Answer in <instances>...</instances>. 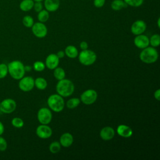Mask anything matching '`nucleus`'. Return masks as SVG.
Segmentation results:
<instances>
[{
	"instance_id": "f257e3e1",
	"label": "nucleus",
	"mask_w": 160,
	"mask_h": 160,
	"mask_svg": "<svg viewBox=\"0 0 160 160\" xmlns=\"http://www.w3.org/2000/svg\"><path fill=\"white\" fill-rule=\"evenodd\" d=\"M56 89L59 95L62 97L70 96L74 91V85L73 82L68 79H62L58 81Z\"/></svg>"
},
{
	"instance_id": "f03ea898",
	"label": "nucleus",
	"mask_w": 160,
	"mask_h": 160,
	"mask_svg": "<svg viewBox=\"0 0 160 160\" xmlns=\"http://www.w3.org/2000/svg\"><path fill=\"white\" fill-rule=\"evenodd\" d=\"M8 73L14 79L19 80L25 74L24 66L20 61L15 60L8 64Z\"/></svg>"
},
{
	"instance_id": "7ed1b4c3",
	"label": "nucleus",
	"mask_w": 160,
	"mask_h": 160,
	"mask_svg": "<svg viewBox=\"0 0 160 160\" xmlns=\"http://www.w3.org/2000/svg\"><path fill=\"white\" fill-rule=\"evenodd\" d=\"M139 58L144 63H154L158 59V52L155 48L148 46L142 49L139 54Z\"/></svg>"
},
{
	"instance_id": "20e7f679",
	"label": "nucleus",
	"mask_w": 160,
	"mask_h": 160,
	"mask_svg": "<svg viewBox=\"0 0 160 160\" xmlns=\"http://www.w3.org/2000/svg\"><path fill=\"white\" fill-rule=\"evenodd\" d=\"M47 104L52 111L56 112L62 111L64 108V101L62 96L58 94H51L47 100Z\"/></svg>"
},
{
	"instance_id": "39448f33",
	"label": "nucleus",
	"mask_w": 160,
	"mask_h": 160,
	"mask_svg": "<svg viewBox=\"0 0 160 160\" xmlns=\"http://www.w3.org/2000/svg\"><path fill=\"white\" fill-rule=\"evenodd\" d=\"M97 58L96 54L92 50L85 49L82 50L78 54L79 61L81 64L84 66H90L93 64Z\"/></svg>"
},
{
	"instance_id": "423d86ee",
	"label": "nucleus",
	"mask_w": 160,
	"mask_h": 160,
	"mask_svg": "<svg viewBox=\"0 0 160 160\" xmlns=\"http://www.w3.org/2000/svg\"><path fill=\"white\" fill-rule=\"evenodd\" d=\"M98 98L97 92L92 89L84 91L80 97V101L86 105H90L95 102Z\"/></svg>"
},
{
	"instance_id": "0eeeda50",
	"label": "nucleus",
	"mask_w": 160,
	"mask_h": 160,
	"mask_svg": "<svg viewBox=\"0 0 160 160\" xmlns=\"http://www.w3.org/2000/svg\"><path fill=\"white\" fill-rule=\"evenodd\" d=\"M37 117L41 124H48L52 120V113L48 108H41L38 112Z\"/></svg>"
},
{
	"instance_id": "6e6552de",
	"label": "nucleus",
	"mask_w": 160,
	"mask_h": 160,
	"mask_svg": "<svg viewBox=\"0 0 160 160\" xmlns=\"http://www.w3.org/2000/svg\"><path fill=\"white\" fill-rule=\"evenodd\" d=\"M34 87V79L31 76L22 77L19 79V88L24 92H29Z\"/></svg>"
},
{
	"instance_id": "1a4fd4ad",
	"label": "nucleus",
	"mask_w": 160,
	"mask_h": 160,
	"mask_svg": "<svg viewBox=\"0 0 160 160\" xmlns=\"http://www.w3.org/2000/svg\"><path fill=\"white\" fill-rule=\"evenodd\" d=\"M16 108V101L11 98H7L1 102L0 111L6 114H9L14 111Z\"/></svg>"
},
{
	"instance_id": "9d476101",
	"label": "nucleus",
	"mask_w": 160,
	"mask_h": 160,
	"mask_svg": "<svg viewBox=\"0 0 160 160\" xmlns=\"http://www.w3.org/2000/svg\"><path fill=\"white\" fill-rule=\"evenodd\" d=\"M31 28L33 34L38 38H43L47 35L48 29L43 22L39 21L35 22Z\"/></svg>"
},
{
	"instance_id": "9b49d317",
	"label": "nucleus",
	"mask_w": 160,
	"mask_h": 160,
	"mask_svg": "<svg viewBox=\"0 0 160 160\" xmlns=\"http://www.w3.org/2000/svg\"><path fill=\"white\" fill-rule=\"evenodd\" d=\"M36 135L41 139H48L52 134L51 128L47 124H41L37 127L36 130Z\"/></svg>"
},
{
	"instance_id": "f8f14e48",
	"label": "nucleus",
	"mask_w": 160,
	"mask_h": 160,
	"mask_svg": "<svg viewBox=\"0 0 160 160\" xmlns=\"http://www.w3.org/2000/svg\"><path fill=\"white\" fill-rule=\"evenodd\" d=\"M146 29V24L143 20H137L134 21L131 27V31L134 35L142 34Z\"/></svg>"
},
{
	"instance_id": "ddd939ff",
	"label": "nucleus",
	"mask_w": 160,
	"mask_h": 160,
	"mask_svg": "<svg viewBox=\"0 0 160 160\" xmlns=\"http://www.w3.org/2000/svg\"><path fill=\"white\" fill-rule=\"evenodd\" d=\"M134 44L137 48L139 49H144L149 46V39L147 36L142 34L136 35L134 39Z\"/></svg>"
},
{
	"instance_id": "4468645a",
	"label": "nucleus",
	"mask_w": 160,
	"mask_h": 160,
	"mask_svg": "<svg viewBox=\"0 0 160 160\" xmlns=\"http://www.w3.org/2000/svg\"><path fill=\"white\" fill-rule=\"evenodd\" d=\"M59 63V58L57 56L56 54H49L45 61L46 66L49 69H54L57 68Z\"/></svg>"
},
{
	"instance_id": "2eb2a0df",
	"label": "nucleus",
	"mask_w": 160,
	"mask_h": 160,
	"mask_svg": "<svg viewBox=\"0 0 160 160\" xmlns=\"http://www.w3.org/2000/svg\"><path fill=\"white\" fill-rule=\"evenodd\" d=\"M101 138L104 141H109L112 139L115 135L114 129L110 126H106L101 129L99 132Z\"/></svg>"
},
{
	"instance_id": "dca6fc26",
	"label": "nucleus",
	"mask_w": 160,
	"mask_h": 160,
	"mask_svg": "<svg viewBox=\"0 0 160 160\" xmlns=\"http://www.w3.org/2000/svg\"><path fill=\"white\" fill-rule=\"evenodd\" d=\"M116 132L118 135L123 138H129L132 135V129L126 125L120 124L117 127Z\"/></svg>"
},
{
	"instance_id": "f3484780",
	"label": "nucleus",
	"mask_w": 160,
	"mask_h": 160,
	"mask_svg": "<svg viewBox=\"0 0 160 160\" xmlns=\"http://www.w3.org/2000/svg\"><path fill=\"white\" fill-rule=\"evenodd\" d=\"M45 9L49 12L56 11L60 6V0H44Z\"/></svg>"
},
{
	"instance_id": "a211bd4d",
	"label": "nucleus",
	"mask_w": 160,
	"mask_h": 160,
	"mask_svg": "<svg viewBox=\"0 0 160 160\" xmlns=\"http://www.w3.org/2000/svg\"><path fill=\"white\" fill-rule=\"evenodd\" d=\"M59 142L61 146L64 148H68L71 146L73 142V136L69 132L63 133L59 139Z\"/></svg>"
},
{
	"instance_id": "6ab92c4d",
	"label": "nucleus",
	"mask_w": 160,
	"mask_h": 160,
	"mask_svg": "<svg viewBox=\"0 0 160 160\" xmlns=\"http://www.w3.org/2000/svg\"><path fill=\"white\" fill-rule=\"evenodd\" d=\"M64 52L65 55H66L68 58L71 59L76 58L79 54L77 48L72 45L68 46L64 50Z\"/></svg>"
},
{
	"instance_id": "aec40b11",
	"label": "nucleus",
	"mask_w": 160,
	"mask_h": 160,
	"mask_svg": "<svg viewBox=\"0 0 160 160\" xmlns=\"http://www.w3.org/2000/svg\"><path fill=\"white\" fill-rule=\"evenodd\" d=\"M127 7L128 5L123 0H113L111 4V8L114 11H119Z\"/></svg>"
},
{
	"instance_id": "412c9836",
	"label": "nucleus",
	"mask_w": 160,
	"mask_h": 160,
	"mask_svg": "<svg viewBox=\"0 0 160 160\" xmlns=\"http://www.w3.org/2000/svg\"><path fill=\"white\" fill-rule=\"evenodd\" d=\"M34 3L33 0H22L19 4V8L22 11H29L33 8Z\"/></svg>"
},
{
	"instance_id": "4be33fe9",
	"label": "nucleus",
	"mask_w": 160,
	"mask_h": 160,
	"mask_svg": "<svg viewBox=\"0 0 160 160\" xmlns=\"http://www.w3.org/2000/svg\"><path fill=\"white\" fill-rule=\"evenodd\" d=\"M48 82L46 80L43 78H37L34 80V86H36L39 90H44L47 88Z\"/></svg>"
},
{
	"instance_id": "5701e85b",
	"label": "nucleus",
	"mask_w": 160,
	"mask_h": 160,
	"mask_svg": "<svg viewBox=\"0 0 160 160\" xmlns=\"http://www.w3.org/2000/svg\"><path fill=\"white\" fill-rule=\"evenodd\" d=\"M49 18V12L46 9H42L38 14V19L41 22H46Z\"/></svg>"
},
{
	"instance_id": "b1692460",
	"label": "nucleus",
	"mask_w": 160,
	"mask_h": 160,
	"mask_svg": "<svg viewBox=\"0 0 160 160\" xmlns=\"http://www.w3.org/2000/svg\"><path fill=\"white\" fill-rule=\"evenodd\" d=\"M65 71L62 68L57 67L54 69V76L57 80L59 81L65 78Z\"/></svg>"
},
{
	"instance_id": "393cba45",
	"label": "nucleus",
	"mask_w": 160,
	"mask_h": 160,
	"mask_svg": "<svg viewBox=\"0 0 160 160\" xmlns=\"http://www.w3.org/2000/svg\"><path fill=\"white\" fill-rule=\"evenodd\" d=\"M80 102V99L78 98H72L68 100V101L66 102V106L69 109H74L79 106Z\"/></svg>"
},
{
	"instance_id": "a878e982",
	"label": "nucleus",
	"mask_w": 160,
	"mask_h": 160,
	"mask_svg": "<svg viewBox=\"0 0 160 160\" xmlns=\"http://www.w3.org/2000/svg\"><path fill=\"white\" fill-rule=\"evenodd\" d=\"M149 44L152 47H158L160 44V36L158 34H153L149 39Z\"/></svg>"
},
{
	"instance_id": "bb28decb",
	"label": "nucleus",
	"mask_w": 160,
	"mask_h": 160,
	"mask_svg": "<svg viewBox=\"0 0 160 160\" xmlns=\"http://www.w3.org/2000/svg\"><path fill=\"white\" fill-rule=\"evenodd\" d=\"M49 149L51 152L55 154L61 150V144L58 141H54L51 142L49 146Z\"/></svg>"
},
{
	"instance_id": "cd10ccee",
	"label": "nucleus",
	"mask_w": 160,
	"mask_h": 160,
	"mask_svg": "<svg viewBox=\"0 0 160 160\" xmlns=\"http://www.w3.org/2000/svg\"><path fill=\"white\" fill-rule=\"evenodd\" d=\"M128 6H130L131 7L138 8L141 6L144 0H123Z\"/></svg>"
},
{
	"instance_id": "c85d7f7f",
	"label": "nucleus",
	"mask_w": 160,
	"mask_h": 160,
	"mask_svg": "<svg viewBox=\"0 0 160 160\" xmlns=\"http://www.w3.org/2000/svg\"><path fill=\"white\" fill-rule=\"evenodd\" d=\"M34 23V19L31 16H25L22 19V24L26 28H31Z\"/></svg>"
},
{
	"instance_id": "c756f323",
	"label": "nucleus",
	"mask_w": 160,
	"mask_h": 160,
	"mask_svg": "<svg viewBox=\"0 0 160 160\" xmlns=\"http://www.w3.org/2000/svg\"><path fill=\"white\" fill-rule=\"evenodd\" d=\"M11 124L15 128H21L24 126V121L21 118L16 117L12 119Z\"/></svg>"
},
{
	"instance_id": "7c9ffc66",
	"label": "nucleus",
	"mask_w": 160,
	"mask_h": 160,
	"mask_svg": "<svg viewBox=\"0 0 160 160\" xmlns=\"http://www.w3.org/2000/svg\"><path fill=\"white\" fill-rule=\"evenodd\" d=\"M45 67H46L45 64L42 61H38L34 62V64H33L34 69L36 71H38V72L42 71L45 69Z\"/></svg>"
},
{
	"instance_id": "2f4dec72",
	"label": "nucleus",
	"mask_w": 160,
	"mask_h": 160,
	"mask_svg": "<svg viewBox=\"0 0 160 160\" xmlns=\"http://www.w3.org/2000/svg\"><path fill=\"white\" fill-rule=\"evenodd\" d=\"M8 73V65L4 63L0 64V79L5 78Z\"/></svg>"
},
{
	"instance_id": "473e14b6",
	"label": "nucleus",
	"mask_w": 160,
	"mask_h": 160,
	"mask_svg": "<svg viewBox=\"0 0 160 160\" xmlns=\"http://www.w3.org/2000/svg\"><path fill=\"white\" fill-rule=\"evenodd\" d=\"M8 147V143L6 140L0 136V151H4Z\"/></svg>"
},
{
	"instance_id": "72a5a7b5",
	"label": "nucleus",
	"mask_w": 160,
	"mask_h": 160,
	"mask_svg": "<svg viewBox=\"0 0 160 160\" xmlns=\"http://www.w3.org/2000/svg\"><path fill=\"white\" fill-rule=\"evenodd\" d=\"M42 8L43 6L41 2H34L33 8L36 12H39V11H41L42 9Z\"/></svg>"
},
{
	"instance_id": "f704fd0d",
	"label": "nucleus",
	"mask_w": 160,
	"mask_h": 160,
	"mask_svg": "<svg viewBox=\"0 0 160 160\" xmlns=\"http://www.w3.org/2000/svg\"><path fill=\"white\" fill-rule=\"evenodd\" d=\"M105 0H94L93 4L97 8H101L105 4Z\"/></svg>"
},
{
	"instance_id": "c9c22d12",
	"label": "nucleus",
	"mask_w": 160,
	"mask_h": 160,
	"mask_svg": "<svg viewBox=\"0 0 160 160\" xmlns=\"http://www.w3.org/2000/svg\"><path fill=\"white\" fill-rule=\"evenodd\" d=\"M79 47L81 50H85V49H88V44L86 41H82V42H81V43L79 44Z\"/></svg>"
},
{
	"instance_id": "e433bc0d",
	"label": "nucleus",
	"mask_w": 160,
	"mask_h": 160,
	"mask_svg": "<svg viewBox=\"0 0 160 160\" xmlns=\"http://www.w3.org/2000/svg\"><path fill=\"white\" fill-rule=\"evenodd\" d=\"M154 96L157 101L160 100V89H158L154 93Z\"/></svg>"
},
{
	"instance_id": "4c0bfd02",
	"label": "nucleus",
	"mask_w": 160,
	"mask_h": 160,
	"mask_svg": "<svg viewBox=\"0 0 160 160\" xmlns=\"http://www.w3.org/2000/svg\"><path fill=\"white\" fill-rule=\"evenodd\" d=\"M56 55H57V56H58L59 59H61V58H62L64 57V56H65V52H64V51H58V52H57Z\"/></svg>"
},
{
	"instance_id": "58836bf2",
	"label": "nucleus",
	"mask_w": 160,
	"mask_h": 160,
	"mask_svg": "<svg viewBox=\"0 0 160 160\" xmlns=\"http://www.w3.org/2000/svg\"><path fill=\"white\" fill-rule=\"evenodd\" d=\"M4 127L3 124L0 121V136L2 134V133L4 132Z\"/></svg>"
},
{
	"instance_id": "ea45409f",
	"label": "nucleus",
	"mask_w": 160,
	"mask_h": 160,
	"mask_svg": "<svg viewBox=\"0 0 160 160\" xmlns=\"http://www.w3.org/2000/svg\"><path fill=\"white\" fill-rule=\"evenodd\" d=\"M24 69H25V71H31V68L30 66H24Z\"/></svg>"
},
{
	"instance_id": "a19ab883",
	"label": "nucleus",
	"mask_w": 160,
	"mask_h": 160,
	"mask_svg": "<svg viewBox=\"0 0 160 160\" xmlns=\"http://www.w3.org/2000/svg\"><path fill=\"white\" fill-rule=\"evenodd\" d=\"M160 18H158V22H157V23H158V28H160Z\"/></svg>"
},
{
	"instance_id": "79ce46f5",
	"label": "nucleus",
	"mask_w": 160,
	"mask_h": 160,
	"mask_svg": "<svg viewBox=\"0 0 160 160\" xmlns=\"http://www.w3.org/2000/svg\"><path fill=\"white\" fill-rule=\"evenodd\" d=\"M34 2H41V1H44V0H33Z\"/></svg>"
},
{
	"instance_id": "37998d69",
	"label": "nucleus",
	"mask_w": 160,
	"mask_h": 160,
	"mask_svg": "<svg viewBox=\"0 0 160 160\" xmlns=\"http://www.w3.org/2000/svg\"><path fill=\"white\" fill-rule=\"evenodd\" d=\"M0 104H1V102H0Z\"/></svg>"
}]
</instances>
